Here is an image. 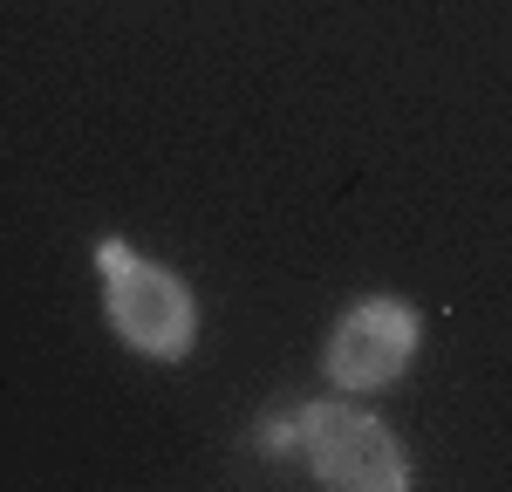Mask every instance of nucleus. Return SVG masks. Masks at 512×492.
Returning <instances> with one entry per match:
<instances>
[{
  "instance_id": "nucleus-1",
  "label": "nucleus",
  "mask_w": 512,
  "mask_h": 492,
  "mask_svg": "<svg viewBox=\"0 0 512 492\" xmlns=\"http://www.w3.org/2000/svg\"><path fill=\"white\" fill-rule=\"evenodd\" d=\"M96 267H103V281H110V328H117L137 356L178 363V356L192 349V335H198L192 287L178 281L171 267H158V260H137L123 240L96 246Z\"/></svg>"
},
{
  "instance_id": "nucleus-3",
  "label": "nucleus",
  "mask_w": 512,
  "mask_h": 492,
  "mask_svg": "<svg viewBox=\"0 0 512 492\" xmlns=\"http://www.w3.org/2000/svg\"><path fill=\"white\" fill-rule=\"evenodd\" d=\"M410 356H417V315L396 294L355 301L328 335V376L342 390H383V383H396L410 369Z\"/></svg>"
},
{
  "instance_id": "nucleus-2",
  "label": "nucleus",
  "mask_w": 512,
  "mask_h": 492,
  "mask_svg": "<svg viewBox=\"0 0 512 492\" xmlns=\"http://www.w3.org/2000/svg\"><path fill=\"white\" fill-rule=\"evenodd\" d=\"M301 465L335 492H403L410 486L403 445L355 404L301 410Z\"/></svg>"
}]
</instances>
